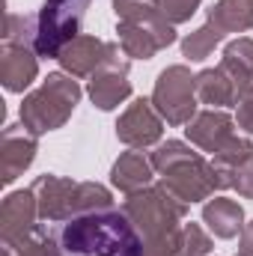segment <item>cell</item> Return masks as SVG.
<instances>
[{
  "instance_id": "6da1fadb",
  "label": "cell",
  "mask_w": 253,
  "mask_h": 256,
  "mask_svg": "<svg viewBox=\"0 0 253 256\" xmlns=\"http://www.w3.org/2000/svg\"><path fill=\"white\" fill-rule=\"evenodd\" d=\"M60 256H143V242L122 208L78 214L54 230Z\"/></svg>"
},
{
  "instance_id": "7a4b0ae2",
  "label": "cell",
  "mask_w": 253,
  "mask_h": 256,
  "mask_svg": "<svg viewBox=\"0 0 253 256\" xmlns=\"http://www.w3.org/2000/svg\"><path fill=\"white\" fill-rule=\"evenodd\" d=\"M122 212L134 230L140 232L143 256H179L182 250V230L188 202L161 188L158 182L137 194H128L122 202Z\"/></svg>"
},
{
  "instance_id": "3957f363",
  "label": "cell",
  "mask_w": 253,
  "mask_h": 256,
  "mask_svg": "<svg viewBox=\"0 0 253 256\" xmlns=\"http://www.w3.org/2000/svg\"><path fill=\"white\" fill-rule=\"evenodd\" d=\"M149 161L158 173V185L188 206L212 200L214 191H220L212 161L182 140H161L155 152H149Z\"/></svg>"
},
{
  "instance_id": "277c9868",
  "label": "cell",
  "mask_w": 253,
  "mask_h": 256,
  "mask_svg": "<svg viewBox=\"0 0 253 256\" xmlns=\"http://www.w3.org/2000/svg\"><path fill=\"white\" fill-rule=\"evenodd\" d=\"M116 36L128 60H152L176 42V24L167 21L155 0H114Z\"/></svg>"
},
{
  "instance_id": "5b68a950",
  "label": "cell",
  "mask_w": 253,
  "mask_h": 256,
  "mask_svg": "<svg viewBox=\"0 0 253 256\" xmlns=\"http://www.w3.org/2000/svg\"><path fill=\"white\" fill-rule=\"evenodd\" d=\"M30 191L36 194L39 218L45 224H66L78 214L114 208V194L98 182H72L66 176L45 173L30 185Z\"/></svg>"
},
{
  "instance_id": "8992f818",
  "label": "cell",
  "mask_w": 253,
  "mask_h": 256,
  "mask_svg": "<svg viewBox=\"0 0 253 256\" xmlns=\"http://www.w3.org/2000/svg\"><path fill=\"white\" fill-rule=\"evenodd\" d=\"M80 96H84V90H80L78 78H72L66 72H51L33 92L24 96L21 122L36 137L51 134L72 120L74 108L80 104Z\"/></svg>"
},
{
  "instance_id": "52a82bcc",
  "label": "cell",
  "mask_w": 253,
  "mask_h": 256,
  "mask_svg": "<svg viewBox=\"0 0 253 256\" xmlns=\"http://www.w3.org/2000/svg\"><path fill=\"white\" fill-rule=\"evenodd\" d=\"M92 0H42L39 30H36V54L39 57H60L66 45L80 36L86 9Z\"/></svg>"
},
{
  "instance_id": "ba28073f",
  "label": "cell",
  "mask_w": 253,
  "mask_h": 256,
  "mask_svg": "<svg viewBox=\"0 0 253 256\" xmlns=\"http://www.w3.org/2000/svg\"><path fill=\"white\" fill-rule=\"evenodd\" d=\"M152 104L161 114L167 126H188L190 120L200 114V96H196V74H190L188 66L176 63L167 66L152 90Z\"/></svg>"
},
{
  "instance_id": "9c48e42d",
  "label": "cell",
  "mask_w": 253,
  "mask_h": 256,
  "mask_svg": "<svg viewBox=\"0 0 253 256\" xmlns=\"http://www.w3.org/2000/svg\"><path fill=\"white\" fill-rule=\"evenodd\" d=\"M86 96L98 110H116L122 102L131 98V63L122 54L120 42L114 48V54L104 60V66L90 78L86 84Z\"/></svg>"
},
{
  "instance_id": "30bf717a",
  "label": "cell",
  "mask_w": 253,
  "mask_h": 256,
  "mask_svg": "<svg viewBox=\"0 0 253 256\" xmlns=\"http://www.w3.org/2000/svg\"><path fill=\"white\" fill-rule=\"evenodd\" d=\"M116 137L128 149H149L158 146L164 137V120L155 110L152 98H134L116 120Z\"/></svg>"
},
{
  "instance_id": "8fae6325",
  "label": "cell",
  "mask_w": 253,
  "mask_h": 256,
  "mask_svg": "<svg viewBox=\"0 0 253 256\" xmlns=\"http://www.w3.org/2000/svg\"><path fill=\"white\" fill-rule=\"evenodd\" d=\"M39 152V137L30 134L24 122H9L0 137V182L12 185L33 161Z\"/></svg>"
},
{
  "instance_id": "7c38bea8",
  "label": "cell",
  "mask_w": 253,
  "mask_h": 256,
  "mask_svg": "<svg viewBox=\"0 0 253 256\" xmlns=\"http://www.w3.org/2000/svg\"><path fill=\"white\" fill-rule=\"evenodd\" d=\"M114 48H116V42H104L98 36L80 33L78 39H72L60 51L57 60L63 66V72L72 74V78H92L104 66V60L114 54Z\"/></svg>"
},
{
  "instance_id": "4fadbf2b",
  "label": "cell",
  "mask_w": 253,
  "mask_h": 256,
  "mask_svg": "<svg viewBox=\"0 0 253 256\" xmlns=\"http://www.w3.org/2000/svg\"><path fill=\"white\" fill-rule=\"evenodd\" d=\"M236 134H238V131H236V120H232L226 110H220V108L200 110L188 126H185L188 143H194L196 149H202V152H208V155L220 152Z\"/></svg>"
},
{
  "instance_id": "5bb4252c",
  "label": "cell",
  "mask_w": 253,
  "mask_h": 256,
  "mask_svg": "<svg viewBox=\"0 0 253 256\" xmlns=\"http://www.w3.org/2000/svg\"><path fill=\"white\" fill-rule=\"evenodd\" d=\"M39 78V54L33 45L3 42L0 48V84L6 92H24Z\"/></svg>"
},
{
  "instance_id": "9a60e30c",
  "label": "cell",
  "mask_w": 253,
  "mask_h": 256,
  "mask_svg": "<svg viewBox=\"0 0 253 256\" xmlns=\"http://www.w3.org/2000/svg\"><path fill=\"white\" fill-rule=\"evenodd\" d=\"M42 218H39V202H36V194L30 188L24 191H12L3 206H0V238L3 242H12L24 232H30L33 226H39Z\"/></svg>"
},
{
  "instance_id": "2e32d148",
  "label": "cell",
  "mask_w": 253,
  "mask_h": 256,
  "mask_svg": "<svg viewBox=\"0 0 253 256\" xmlns=\"http://www.w3.org/2000/svg\"><path fill=\"white\" fill-rule=\"evenodd\" d=\"M152 179H155V167H152V161H149V155L143 149H128V152H122L114 161V167H110V185L116 191H122L126 196L149 188Z\"/></svg>"
},
{
  "instance_id": "e0dca14e",
  "label": "cell",
  "mask_w": 253,
  "mask_h": 256,
  "mask_svg": "<svg viewBox=\"0 0 253 256\" xmlns=\"http://www.w3.org/2000/svg\"><path fill=\"white\" fill-rule=\"evenodd\" d=\"M242 92H244V90L236 84V78H232L220 63L214 66V68L196 72V96H200L202 104H212V108H220V110H224V108L238 104Z\"/></svg>"
},
{
  "instance_id": "ac0fdd59",
  "label": "cell",
  "mask_w": 253,
  "mask_h": 256,
  "mask_svg": "<svg viewBox=\"0 0 253 256\" xmlns=\"http://www.w3.org/2000/svg\"><path fill=\"white\" fill-rule=\"evenodd\" d=\"M202 224L218 238L230 242V238L242 236V230H244V208L230 196H212L202 206Z\"/></svg>"
},
{
  "instance_id": "d6986e66",
  "label": "cell",
  "mask_w": 253,
  "mask_h": 256,
  "mask_svg": "<svg viewBox=\"0 0 253 256\" xmlns=\"http://www.w3.org/2000/svg\"><path fill=\"white\" fill-rule=\"evenodd\" d=\"M206 24L226 33H248L253 30V0H214L212 9H206Z\"/></svg>"
},
{
  "instance_id": "ffe728a7",
  "label": "cell",
  "mask_w": 253,
  "mask_h": 256,
  "mask_svg": "<svg viewBox=\"0 0 253 256\" xmlns=\"http://www.w3.org/2000/svg\"><path fill=\"white\" fill-rule=\"evenodd\" d=\"M220 66L236 78L242 90H248L253 84V36H238L230 45H224Z\"/></svg>"
},
{
  "instance_id": "44dd1931",
  "label": "cell",
  "mask_w": 253,
  "mask_h": 256,
  "mask_svg": "<svg viewBox=\"0 0 253 256\" xmlns=\"http://www.w3.org/2000/svg\"><path fill=\"white\" fill-rule=\"evenodd\" d=\"M250 155H253V140L250 137H242V134H236L220 152L212 155V167H214V176H218V188L220 191H230V173L242 161H248Z\"/></svg>"
},
{
  "instance_id": "7402d4cb",
  "label": "cell",
  "mask_w": 253,
  "mask_h": 256,
  "mask_svg": "<svg viewBox=\"0 0 253 256\" xmlns=\"http://www.w3.org/2000/svg\"><path fill=\"white\" fill-rule=\"evenodd\" d=\"M220 42H224V36H220L218 30H212V27L202 21L194 33H188V36L182 39V57L190 60V63H200V60H206Z\"/></svg>"
},
{
  "instance_id": "603a6c76",
  "label": "cell",
  "mask_w": 253,
  "mask_h": 256,
  "mask_svg": "<svg viewBox=\"0 0 253 256\" xmlns=\"http://www.w3.org/2000/svg\"><path fill=\"white\" fill-rule=\"evenodd\" d=\"M36 30H39V15H27V12H6L3 42L33 45V48H36Z\"/></svg>"
},
{
  "instance_id": "cb8c5ba5",
  "label": "cell",
  "mask_w": 253,
  "mask_h": 256,
  "mask_svg": "<svg viewBox=\"0 0 253 256\" xmlns=\"http://www.w3.org/2000/svg\"><path fill=\"white\" fill-rule=\"evenodd\" d=\"M212 248H214V242H212V236L200 226V224H185V230H182V250L179 256H208L212 254Z\"/></svg>"
},
{
  "instance_id": "d4e9b609",
  "label": "cell",
  "mask_w": 253,
  "mask_h": 256,
  "mask_svg": "<svg viewBox=\"0 0 253 256\" xmlns=\"http://www.w3.org/2000/svg\"><path fill=\"white\" fill-rule=\"evenodd\" d=\"M200 3L202 0H158V6H161V12L167 15L170 24H185V21H190L196 15Z\"/></svg>"
},
{
  "instance_id": "484cf974",
  "label": "cell",
  "mask_w": 253,
  "mask_h": 256,
  "mask_svg": "<svg viewBox=\"0 0 253 256\" xmlns=\"http://www.w3.org/2000/svg\"><path fill=\"white\" fill-rule=\"evenodd\" d=\"M230 191H238V196L253 200V155L230 173Z\"/></svg>"
},
{
  "instance_id": "4316f807",
  "label": "cell",
  "mask_w": 253,
  "mask_h": 256,
  "mask_svg": "<svg viewBox=\"0 0 253 256\" xmlns=\"http://www.w3.org/2000/svg\"><path fill=\"white\" fill-rule=\"evenodd\" d=\"M236 108H238L236 110V126L242 128L244 134H253V84L242 92V98H238Z\"/></svg>"
},
{
  "instance_id": "83f0119b",
  "label": "cell",
  "mask_w": 253,
  "mask_h": 256,
  "mask_svg": "<svg viewBox=\"0 0 253 256\" xmlns=\"http://www.w3.org/2000/svg\"><path fill=\"white\" fill-rule=\"evenodd\" d=\"M236 256H253V220L244 224V230L238 236V254Z\"/></svg>"
},
{
  "instance_id": "f1b7e54d",
  "label": "cell",
  "mask_w": 253,
  "mask_h": 256,
  "mask_svg": "<svg viewBox=\"0 0 253 256\" xmlns=\"http://www.w3.org/2000/svg\"><path fill=\"white\" fill-rule=\"evenodd\" d=\"M0 256H15V254H12L9 248H3V250H0Z\"/></svg>"
},
{
  "instance_id": "f546056e",
  "label": "cell",
  "mask_w": 253,
  "mask_h": 256,
  "mask_svg": "<svg viewBox=\"0 0 253 256\" xmlns=\"http://www.w3.org/2000/svg\"><path fill=\"white\" fill-rule=\"evenodd\" d=\"M155 3H158V0H155Z\"/></svg>"
}]
</instances>
